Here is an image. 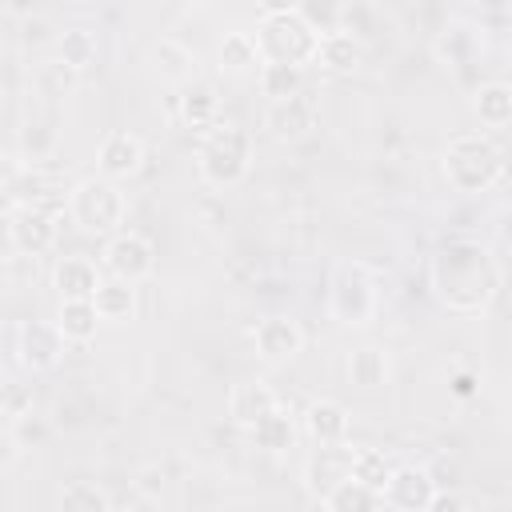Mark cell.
I'll return each mask as SVG.
<instances>
[{
    "label": "cell",
    "instance_id": "1",
    "mask_svg": "<svg viewBox=\"0 0 512 512\" xmlns=\"http://www.w3.org/2000/svg\"><path fill=\"white\" fill-rule=\"evenodd\" d=\"M500 260L480 240H444L428 260V288L436 304L452 316H480L500 296Z\"/></svg>",
    "mask_w": 512,
    "mask_h": 512
},
{
    "label": "cell",
    "instance_id": "2",
    "mask_svg": "<svg viewBox=\"0 0 512 512\" xmlns=\"http://www.w3.org/2000/svg\"><path fill=\"white\" fill-rule=\"evenodd\" d=\"M440 172L452 192L480 196L504 176V148L488 132H460L440 152Z\"/></svg>",
    "mask_w": 512,
    "mask_h": 512
},
{
    "label": "cell",
    "instance_id": "3",
    "mask_svg": "<svg viewBox=\"0 0 512 512\" xmlns=\"http://www.w3.org/2000/svg\"><path fill=\"white\" fill-rule=\"evenodd\" d=\"M252 168V140L240 124L216 120L204 128L196 148V172L208 188H236Z\"/></svg>",
    "mask_w": 512,
    "mask_h": 512
},
{
    "label": "cell",
    "instance_id": "4",
    "mask_svg": "<svg viewBox=\"0 0 512 512\" xmlns=\"http://www.w3.org/2000/svg\"><path fill=\"white\" fill-rule=\"evenodd\" d=\"M68 216L76 228H84L92 236H112V232H120V224L128 216V200L116 188V180L88 176L68 188Z\"/></svg>",
    "mask_w": 512,
    "mask_h": 512
},
{
    "label": "cell",
    "instance_id": "5",
    "mask_svg": "<svg viewBox=\"0 0 512 512\" xmlns=\"http://www.w3.org/2000/svg\"><path fill=\"white\" fill-rule=\"evenodd\" d=\"M376 272L364 260H340L328 280V312L344 328H364L376 316Z\"/></svg>",
    "mask_w": 512,
    "mask_h": 512
},
{
    "label": "cell",
    "instance_id": "6",
    "mask_svg": "<svg viewBox=\"0 0 512 512\" xmlns=\"http://www.w3.org/2000/svg\"><path fill=\"white\" fill-rule=\"evenodd\" d=\"M316 32L304 16L296 12H280V16H264L256 28V52L260 64H308L316 56Z\"/></svg>",
    "mask_w": 512,
    "mask_h": 512
},
{
    "label": "cell",
    "instance_id": "7",
    "mask_svg": "<svg viewBox=\"0 0 512 512\" xmlns=\"http://www.w3.org/2000/svg\"><path fill=\"white\" fill-rule=\"evenodd\" d=\"M64 344L56 320H20L16 328V360L24 372H52L64 360Z\"/></svg>",
    "mask_w": 512,
    "mask_h": 512
},
{
    "label": "cell",
    "instance_id": "8",
    "mask_svg": "<svg viewBox=\"0 0 512 512\" xmlns=\"http://www.w3.org/2000/svg\"><path fill=\"white\" fill-rule=\"evenodd\" d=\"M104 268L116 280L140 284V280H148L156 272V248L140 232H112V240L104 244Z\"/></svg>",
    "mask_w": 512,
    "mask_h": 512
},
{
    "label": "cell",
    "instance_id": "9",
    "mask_svg": "<svg viewBox=\"0 0 512 512\" xmlns=\"http://www.w3.org/2000/svg\"><path fill=\"white\" fill-rule=\"evenodd\" d=\"M432 496H436V480L420 464H392V472L380 488V500L392 512H428Z\"/></svg>",
    "mask_w": 512,
    "mask_h": 512
},
{
    "label": "cell",
    "instance_id": "10",
    "mask_svg": "<svg viewBox=\"0 0 512 512\" xmlns=\"http://www.w3.org/2000/svg\"><path fill=\"white\" fill-rule=\"evenodd\" d=\"M4 232H8V244L20 252V256H44L52 244H56V216L48 208H36V204H20L4 216Z\"/></svg>",
    "mask_w": 512,
    "mask_h": 512
},
{
    "label": "cell",
    "instance_id": "11",
    "mask_svg": "<svg viewBox=\"0 0 512 512\" xmlns=\"http://www.w3.org/2000/svg\"><path fill=\"white\" fill-rule=\"evenodd\" d=\"M264 128H268L272 140H284V144L304 140L316 128V100L304 96V92H292V96L272 100L268 112H264Z\"/></svg>",
    "mask_w": 512,
    "mask_h": 512
},
{
    "label": "cell",
    "instance_id": "12",
    "mask_svg": "<svg viewBox=\"0 0 512 512\" xmlns=\"http://www.w3.org/2000/svg\"><path fill=\"white\" fill-rule=\"evenodd\" d=\"M348 476H352V448H348V440H340V444H316V452L304 460V488L312 496L332 492Z\"/></svg>",
    "mask_w": 512,
    "mask_h": 512
},
{
    "label": "cell",
    "instance_id": "13",
    "mask_svg": "<svg viewBox=\"0 0 512 512\" xmlns=\"http://www.w3.org/2000/svg\"><path fill=\"white\" fill-rule=\"evenodd\" d=\"M252 340H256L260 360H268V364H288L304 348V332H300V324L292 316H264L256 324Z\"/></svg>",
    "mask_w": 512,
    "mask_h": 512
},
{
    "label": "cell",
    "instance_id": "14",
    "mask_svg": "<svg viewBox=\"0 0 512 512\" xmlns=\"http://www.w3.org/2000/svg\"><path fill=\"white\" fill-rule=\"evenodd\" d=\"M96 168L108 180H128L144 168V144L132 132H108L96 148Z\"/></svg>",
    "mask_w": 512,
    "mask_h": 512
},
{
    "label": "cell",
    "instance_id": "15",
    "mask_svg": "<svg viewBox=\"0 0 512 512\" xmlns=\"http://www.w3.org/2000/svg\"><path fill=\"white\" fill-rule=\"evenodd\" d=\"M348 428H352V412L340 400H312L304 408V432L316 444H340L348 440Z\"/></svg>",
    "mask_w": 512,
    "mask_h": 512
},
{
    "label": "cell",
    "instance_id": "16",
    "mask_svg": "<svg viewBox=\"0 0 512 512\" xmlns=\"http://www.w3.org/2000/svg\"><path fill=\"white\" fill-rule=\"evenodd\" d=\"M248 436H252V444H256L260 452L280 456V452H288V448L296 444V420H292V412L276 400V404L248 428Z\"/></svg>",
    "mask_w": 512,
    "mask_h": 512
},
{
    "label": "cell",
    "instance_id": "17",
    "mask_svg": "<svg viewBox=\"0 0 512 512\" xmlns=\"http://www.w3.org/2000/svg\"><path fill=\"white\" fill-rule=\"evenodd\" d=\"M96 284H100V272L84 256H64L52 268V288L60 292V300H92Z\"/></svg>",
    "mask_w": 512,
    "mask_h": 512
},
{
    "label": "cell",
    "instance_id": "18",
    "mask_svg": "<svg viewBox=\"0 0 512 512\" xmlns=\"http://www.w3.org/2000/svg\"><path fill=\"white\" fill-rule=\"evenodd\" d=\"M272 404H276V392H272L264 380H244V384H236V388L228 392V416H232V424L244 428V432H248Z\"/></svg>",
    "mask_w": 512,
    "mask_h": 512
},
{
    "label": "cell",
    "instance_id": "19",
    "mask_svg": "<svg viewBox=\"0 0 512 512\" xmlns=\"http://www.w3.org/2000/svg\"><path fill=\"white\" fill-rule=\"evenodd\" d=\"M348 380L364 392H380L388 380H392V360L384 348L376 344H364V348H352L348 356Z\"/></svg>",
    "mask_w": 512,
    "mask_h": 512
},
{
    "label": "cell",
    "instance_id": "20",
    "mask_svg": "<svg viewBox=\"0 0 512 512\" xmlns=\"http://www.w3.org/2000/svg\"><path fill=\"white\" fill-rule=\"evenodd\" d=\"M324 72H352L356 64H360V40L352 36V32H344V28H336V32H324L320 40H316V56H312Z\"/></svg>",
    "mask_w": 512,
    "mask_h": 512
},
{
    "label": "cell",
    "instance_id": "21",
    "mask_svg": "<svg viewBox=\"0 0 512 512\" xmlns=\"http://www.w3.org/2000/svg\"><path fill=\"white\" fill-rule=\"evenodd\" d=\"M148 64H152V72L160 76V80H168V84H184L188 76H192V64H196V56L180 44V40H172V36H164V40H156L152 44V52H148Z\"/></svg>",
    "mask_w": 512,
    "mask_h": 512
},
{
    "label": "cell",
    "instance_id": "22",
    "mask_svg": "<svg viewBox=\"0 0 512 512\" xmlns=\"http://www.w3.org/2000/svg\"><path fill=\"white\" fill-rule=\"evenodd\" d=\"M92 304H96V316L100 320H132L136 316V284L128 280H100L96 292H92Z\"/></svg>",
    "mask_w": 512,
    "mask_h": 512
},
{
    "label": "cell",
    "instance_id": "23",
    "mask_svg": "<svg viewBox=\"0 0 512 512\" xmlns=\"http://www.w3.org/2000/svg\"><path fill=\"white\" fill-rule=\"evenodd\" d=\"M472 112L480 116L484 128H504L512 120V88L504 80H492V84H480L472 92Z\"/></svg>",
    "mask_w": 512,
    "mask_h": 512
},
{
    "label": "cell",
    "instance_id": "24",
    "mask_svg": "<svg viewBox=\"0 0 512 512\" xmlns=\"http://www.w3.org/2000/svg\"><path fill=\"white\" fill-rule=\"evenodd\" d=\"M96 304L92 300H60V312H56V328L64 332L68 344H88L96 336Z\"/></svg>",
    "mask_w": 512,
    "mask_h": 512
},
{
    "label": "cell",
    "instance_id": "25",
    "mask_svg": "<svg viewBox=\"0 0 512 512\" xmlns=\"http://www.w3.org/2000/svg\"><path fill=\"white\" fill-rule=\"evenodd\" d=\"M320 504H324L328 512H372V508H384L380 492L368 488V484H360L356 476H348V480H340L332 492H324Z\"/></svg>",
    "mask_w": 512,
    "mask_h": 512
},
{
    "label": "cell",
    "instance_id": "26",
    "mask_svg": "<svg viewBox=\"0 0 512 512\" xmlns=\"http://www.w3.org/2000/svg\"><path fill=\"white\" fill-rule=\"evenodd\" d=\"M176 112H180V120H184L188 128H208V124H216V116H220V96H216L212 84H192V88H184Z\"/></svg>",
    "mask_w": 512,
    "mask_h": 512
},
{
    "label": "cell",
    "instance_id": "27",
    "mask_svg": "<svg viewBox=\"0 0 512 512\" xmlns=\"http://www.w3.org/2000/svg\"><path fill=\"white\" fill-rule=\"evenodd\" d=\"M260 92L268 100H280V96H292V92H304V68L300 64H260Z\"/></svg>",
    "mask_w": 512,
    "mask_h": 512
},
{
    "label": "cell",
    "instance_id": "28",
    "mask_svg": "<svg viewBox=\"0 0 512 512\" xmlns=\"http://www.w3.org/2000/svg\"><path fill=\"white\" fill-rule=\"evenodd\" d=\"M260 64V52H256V40L248 32H228L224 44H220V68L240 76V72H252Z\"/></svg>",
    "mask_w": 512,
    "mask_h": 512
},
{
    "label": "cell",
    "instance_id": "29",
    "mask_svg": "<svg viewBox=\"0 0 512 512\" xmlns=\"http://www.w3.org/2000/svg\"><path fill=\"white\" fill-rule=\"evenodd\" d=\"M60 508H64V512H108L112 500H108V492H104L100 484H92V480H72V484L60 492Z\"/></svg>",
    "mask_w": 512,
    "mask_h": 512
},
{
    "label": "cell",
    "instance_id": "30",
    "mask_svg": "<svg viewBox=\"0 0 512 512\" xmlns=\"http://www.w3.org/2000/svg\"><path fill=\"white\" fill-rule=\"evenodd\" d=\"M56 56L64 64H72L76 72H84L92 60H96V36L88 28H68L60 40H56Z\"/></svg>",
    "mask_w": 512,
    "mask_h": 512
},
{
    "label": "cell",
    "instance_id": "31",
    "mask_svg": "<svg viewBox=\"0 0 512 512\" xmlns=\"http://www.w3.org/2000/svg\"><path fill=\"white\" fill-rule=\"evenodd\" d=\"M76 76L80 72L56 56V60H48V64L36 68V88H40V96H52L56 100V96H68L76 88Z\"/></svg>",
    "mask_w": 512,
    "mask_h": 512
},
{
    "label": "cell",
    "instance_id": "32",
    "mask_svg": "<svg viewBox=\"0 0 512 512\" xmlns=\"http://www.w3.org/2000/svg\"><path fill=\"white\" fill-rule=\"evenodd\" d=\"M388 472H392V460L384 456V452H376V448H360V452H352V476L360 480V484H368V488H384V480H388Z\"/></svg>",
    "mask_w": 512,
    "mask_h": 512
},
{
    "label": "cell",
    "instance_id": "33",
    "mask_svg": "<svg viewBox=\"0 0 512 512\" xmlns=\"http://www.w3.org/2000/svg\"><path fill=\"white\" fill-rule=\"evenodd\" d=\"M340 12H344L340 0H296V16H304L316 36L336 32L340 28Z\"/></svg>",
    "mask_w": 512,
    "mask_h": 512
},
{
    "label": "cell",
    "instance_id": "34",
    "mask_svg": "<svg viewBox=\"0 0 512 512\" xmlns=\"http://www.w3.org/2000/svg\"><path fill=\"white\" fill-rule=\"evenodd\" d=\"M20 180H24V164L16 156H0V216L20 208Z\"/></svg>",
    "mask_w": 512,
    "mask_h": 512
},
{
    "label": "cell",
    "instance_id": "35",
    "mask_svg": "<svg viewBox=\"0 0 512 512\" xmlns=\"http://www.w3.org/2000/svg\"><path fill=\"white\" fill-rule=\"evenodd\" d=\"M468 48H472L468 28H460V24L444 28V36H440V56H444L448 64H464V60H468Z\"/></svg>",
    "mask_w": 512,
    "mask_h": 512
},
{
    "label": "cell",
    "instance_id": "36",
    "mask_svg": "<svg viewBox=\"0 0 512 512\" xmlns=\"http://www.w3.org/2000/svg\"><path fill=\"white\" fill-rule=\"evenodd\" d=\"M12 440H16L20 448H32V444H44V440H48V424H44L40 416H32V412H24V416H16V420H12Z\"/></svg>",
    "mask_w": 512,
    "mask_h": 512
},
{
    "label": "cell",
    "instance_id": "37",
    "mask_svg": "<svg viewBox=\"0 0 512 512\" xmlns=\"http://www.w3.org/2000/svg\"><path fill=\"white\" fill-rule=\"evenodd\" d=\"M0 412H4L8 420L32 412V388H24V384H4V388H0Z\"/></svg>",
    "mask_w": 512,
    "mask_h": 512
},
{
    "label": "cell",
    "instance_id": "38",
    "mask_svg": "<svg viewBox=\"0 0 512 512\" xmlns=\"http://www.w3.org/2000/svg\"><path fill=\"white\" fill-rule=\"evenodd\" d=\"M132 488H136L144 500H160V496H164V488H168V476H164V468H160V464H148V468H140V472H136Z\"/></svg>",
    "mask_w": 512,
    "mask_h": 512
},
{
    "label": "cell",
    "instance_id": "39",
    "mask_svg": "<svg viewBox=\"0 0 512 512\" xmlns=\"http://www.w3.org/2000/svg\"><path fill=\"white\" fill-rule=\"evenodd\" d=\"M464 508H468V500H460V496H444V492H436L432 504H428V512H464Z\"/></svg>",
    "mask_w": 512,
    "mask_h": 512
},
{
    "label": "cell",
    "instance_id": "40",
    "mask_svg": "<svg viewBox=\"0 0 512 512\" xmlns=\"http://www.w3.org/2000/svg\"><path fill=\"white\" fill-rule=\"evenodd\" d=\"M256 8L264 16H280V12H296V0H256Z\"/></svg>",
    "mask_w": 512,
    "mask_h": 512
},
{
    "label": "cell",
    "instance_id": "41",
    "mask_svg": "<svg viewBox=\"0 0 512 512\" xmlns=\"http://www.w3.org/2000/svg\"><path fill=\"white\" fill-rule=\"evenodd\" d=\"M452 392H456V396H472V392H476V376H472V372L452 376Z\"/></svg>",
    "mask_w": 512,
    "mask_h": 512
},
{
    "label": "cell",
    "instance_id": "42",
    "mask_svg": "<svg viewBox=\"0 0 512 512\" xmlns=\"http://www.w3.org/2000/svg\"><path fill=\"white\" fill-rule=\"evenodd\" d=\"M508 0H480V12H504Z\"/></svg>",
    "mask_w": 512,
    "mask_h": 512
},
{
    "label": "cell",
    "instance_id": "43",
    "mask_svg": "<svg viewBox=\"0 0 512 512\" xmlns=\"http://www.w3.org/2000/svg\"><path fill=\"white\" fill-rule=\"evenodd\" d=\"M0 468H4V464H0Z\"/></svg>",
    "mask_w": 512,
    "mask_h": 512
}]
</instances>
